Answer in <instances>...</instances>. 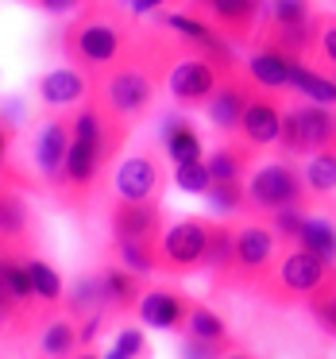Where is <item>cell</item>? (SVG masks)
Listing matches in <instances>:
<instances>
[{"label":"cell","mask_w":336,"mask_h":359,"mask_svg":"<svg viewBox=\"0 0 336 359\" xmlns=\"http://www.w3.org/2000/svg\"><path fill=\"white\" fill-rule=\"evenodd\" d=\"M8 147H12V128H8V120H0V163H4Z\"/></svg>","instance_id":"60d3db41"},{"label":"cell","mask_w":336,"mask_h":359,"mask_svg":"<svg viewBox=\"0 0 336 359\" xmlns=\"http://www.w3.org/2000/svg\"><path fill=\"white\" fill-rule=\"evenodd\" d=\"M109 355H112V359H140V355H151L147 336H143L140 328H120L116 340H112V348H109Z\"/></svg>","instance_id":"d590c367"},{"label":"cell","mask_w":336,"mask_h":359,"mask_svg":"<svg viewBox=\"0 0 336 359\" xmlns=\"http://www.w3.org/2000/svg\"><path fill=\"white\" fill-rule=\"evenodd\" d=\"M205 243H209V220L205 217H182L166 224L163 248H159V271L194 274L205 263Z\"/></svg>","instance_id":"9c48e42d"},{"label":"cell","mask_w":336,"mask_h":359,"mask_svg":"<svg viewBox=\"0 0 336 359\" xmlns=\"http://www.w3.org/2000/svg\"><path fill=\"white\" fill-rule=\"evenodd\" d=\"M32 278H35V294H39V305L47 309V317H55V309L62 305V297H66L62 274L55 271V263H47V259L32 255Z\"/></svg>","instance_id":"f1b7e54d"},{"label":"cell","mask_w":336,"mask_h":359,"mask_svg":"<svg viewBox=\"0 0 336 359\" xmlns=\"http://www.w3.org/2000/svg\"><path fill=\"white\" fill-rule=\"evenodd\" d=\"M294 62L297 58L282 55V50H267V47H251L248 55V74L267 89H290V78H294Z\"/></svg>","instance_id":"603a6c76"},{"label":"cell","mask_w":336,"mask_h":359,"mask_svg":"<svg viewBox=\"0 0 336 359\" xmlns=\"http://www.w3.org/2000/svg\"><path fill=\"white\" fill-rule=\"evenodd\" d=\"M236 232L240 228L228 224V220H209V243H205V271L213 274V286L224 290L228 282V266H232V255H236Z\"/></svg>","instance_id":"44dd1931"},{"label":"cell","mask_w":336,"mask_h":359,"mask_svg":"<svg viewBox=\"0 0 336 359\" xmlns=\"http://www.w3.org/2000/svg\"><path fill=\"white\" fill-rule=\"evenodd\" d=\"M255 151L259 147H251L248 140H236V135H228V143H220V147H213L209 151V174L213 178H243V174L251 170V163H255Z\"/></svg>","instance_id":"cb8c5ba5"},{"label":"cell","mask_w":336,"mask_h":359,"mask_svg":"<svg viewBox=\"0 0 336 359\" xmlns=\"http://www.w3.org/2000/svg\"><path fill=\"white\" fill-rule=\"evenodd\" d=\"M174 182H178V189H186V194H205V189H209V182H213L209 163H205V158H197V163L174 166Z\"/></svg>","instance_id":"e575fe53"},{"label":"cell","mask_w":336,"mask_h":359,"mask_svg":"<svg viewBox=\"0 0 336 359\" xmlns=\"http://www.w3.org/2000/svg\"><path fill=\"white\" fill-rule=\"evenodd\" d=\"M302 170H305V182H309L313 197H328L336 189V143H328V147L305 155Z\"/></svg>","instance_id":"484cf974"},{"label":"cell","mask_w":336,"mask_h":359,"mask_svg":"<svg viewBox=\"0 0 336 359\" xmlns=\"http://www.w3.org/2000/svg\"><path fill=\"white\" fill-rule=\"evenodd\" d=\"M297 243H302V248H309V251H317L321 259H328V263H336V224H332V220L305 217Z\"/></svg>","instance_id":"1f68e13d"},{"label":"cell","mask_w":336,"mask_h":359,"mask_svg":"<svg viewBox=\"0 0 336 359\" xmlns=\"http://www.w3.org/2000/svg\"><path fill=\"white\" fill-rule=\"evenodd\" d=\"M39 97L47 109H66V104H81L93 97V78L78 66H62V70H47L39 78Z\"/></svg>","instance_id":"ac0fdd59"},{"label":"cell","mask_w":336,"mask_h":359,"mask_svg":"<svg viewBox=\"0 0 336 359\" xmlns=\"http://www.w3.org/2000/svg\"><path fill=\"white\" fill-rule=\"evenodd\" d=\"M70 124H74V143H70V158H66V174L55 186V197H62L70 209H81V205H89L105 170L124 151L128 120L89 97L78 112H70Z\"/></svg>","instance_id":"7a4b0ae2"},{"label":"cell","mask_w":336,"mask_h":359,"mask_svg":"<svg viewBox=\"0 0 336 359\" xmlns=\"http://www.w3.org/2000/svg\"><path fill=\"white\" fill-rule=\"evenodd\" d=\"M4 328H8V313L0 309V336H4Z\"/></svg>","instance_id":"7bdbcfd3"},{"label":"cell","mask_w":336,"mask_h":359,"mask_svg":"<svg viewBox=\"0 0 336 359\" xmlns=\"http://www.w3.org/2000/svg\"><path fill=\"white\" fill-rule=\"evenodd\" d=\"M62 309L70 313L74 320L81 317H93V313H105L109 309V297H105V274H78V278L66 286V297H62Z\"/></svg>","instance_id":"7402d4cb"},{"label":"cell","mask_w":336,"mask_h":359,"mask_svg":"<svg viewBox=\"0 0 336 359\" xmlns=\"http://www.w3.org/2000/svg\"><path fill=\"white\" fill-rule=\"evenodd\" d=\"M255 86L259 81L248 74V66H240V70H232V74L220 78V86L213 89V97L205 101L209 124L217 128L220 135H240L243 112H248V101H251V93H255Z\"/></svg>","instance_id":"30bf717a"},{"label":"cell","mask_w":336,"mask_h":359,"mask_svg":"<svg viewBox=\"0 0 336 359\" xmlns=\"http://www.w3.org/2000/svg\"><path fill=\"white\" fill-rule=\"evenodd\" d=\"M189 309H194L189 294H182L174 286H155L140 302V320L147 328H163V332H186Z\"/></svg>","instance_id":"2e32d148"},{"label":"cell","mask_w":336,"mask_h":359,"mask_svg":"<svg viewBox=\"0 0 336 359\" xmlns=\"http://www.w3.org/2000/svg\"><path fill=\"white\" fill-rule=\"evenodd\" d=\"M290 89L305 97V101H321V104H336V81L328 74L313 70L309 62H294V78H290Z\"/></svg>","instance_id":"4316f807"},{"label":"cell","mask_w":336,"mask_h":359,"mask_svg":"<svg viewBox=\"0 0 336 359\" xmlns=\"http://www.w3.org/2000/svg\"><path fill=\"white\" fill-rule=\"evenodd\" d=\"M166 4H174V0H128V12H132V16H155Z\"/></svg>","instance_id":"ab89813d"},{"label":"cell","mask_w":336,"mask_h":359,"mask_svg":"<svg viewBox=\"0 0 336 359\" xmlns=\"http://www.w3.org/2000/svg\"><path fill=\"white\" fill-rule=\"evenodd\" d=\"M186 332H194V336H201L205 344H213V351H217V355H228V351H236V340L228 336L224 317H220L217 309H209V305H197V302H194V309H189V320H186Z\"/></svg>","instance_id":"d4e9b609"},{"label":"cell","mask_w":336,"mask_h":359,"mask_svg":"<svg viewBox=\"0 0 336 359\" xmlns=\"http://www.w3.org/2000/svg\"><path fill=\"white\" fill-rule=\"evenodd\" d=\"M317 58L325 66H332L336 70V20L332 16H321V27H317Z\"/></svg>","instance_id":"8d00e7d4"},{"label":"cell","mask_w":336,"mask_h":359,"mask_svg":"<svg viewBox=\"0 0 336 359\" xmlns=\"http://www.w3.org/2000/svg\"><path fill=\"white\" fill-rule=\"evenodd\" d=\"M186 8L197 12L201 20H209L224 39L251 43L259 20H263L267 0H197V4H186Z\"/></svg>","instance_id":"8fae6325"},{"label":"cell","mask_w":336,"mask_h":359,"mask_svg":"<svg viewBox=\"0 0 336 359\" xmlns=\"http://www.w3.org/2000/svg\"><path fill=\"white\" fill-rule=\"evenodd\" d=\"M313 20H317L313 0H267L263 8V24H274V27H302V24H313Z\"/></svg>","instance_id":"4dcf8cb0"},{"label":"cell","mask_w":336,"mask_h":359,"mask_svg":"<svg viewBox=\"0 0 336 359\" xmlns=\"http://www.w3.org/2000/svg\"><path fill=\"white\" fill-rule=\"evenodd\" d=\"M105 297H109V313H140V302L147 294L143 278L147 274L132 271V266L116 263V266H105Z\"/></svg>","instance_id":"d6986e66"},{"label":"cell","mask_w":336,"mask_h":359,"mask_svg":"<svg viewBox=\"0 0 336 359\" xmlns=\"http://www.w3.org/2000/svg\"><path fill=\"white\" fill-rule=\"evenodd\" d=\"M70 143H74V124H70V116H58V112H51V116L43 120L39 135H35V166H39L43 186H47L51 194H55V186L62 182V174H66Z\"/></svg>","instance_id":"4fadbf2b"},{"label":"cell","mask_w":336,"mask_h":359,"mask_svg":"<svg viewBox=\"0 0 336 359\" xmlns=\"http://www.w3.org/2000/svg\"><path fill=\"white\" fill-rule=\"evenodd\" d=\"M282 89H267L255 86L248 101V112H243V124H240V140H248L251 147H274L282 135V116H286V104H282Z\"/></svg>","instance_id":"5bb4252c"},{"label":"cell","mask_w":336,"mask_h":359,"mask_svg":"<svg viewBox=\"0 0 336 359\" xmlns=\"http://www.w3.org/2000/svg\"><path fill=\"white\" fill-rule=\"evenodd\" d=\"M336 143V112L332 104H321V101H297L286 109L282 116V135H278V147L282 155L290 158H305L313 151Z\"/></svg>","instance_id":"8992f818"},{"label":"cell","mask_w":336,"mask_h":359,"mask_svg":"<svg viewBox=\"0 0 336 359\" xmlns=\"http://www.w3.org/2000/svg\"><path fill=\"white\" fill-rule=\"evenodd\" d=\"M201 197L209 201V209L220 212V217H232V212L248 209V182L243 178H213Z\"/></svg>","instance_id":"83f0119b"},{"label":"cell","mask_w":336,"mask_h":359,"mask_svg":"<svg viewBox=\"0 0 336 359\" xmlns=\"http://www.w3.org/2000/svg\"><path fill=\"white\" fill-rule=\"evenodd\" d=\"M186 55L178 35H163V32H140L132 35L128 50L93 78V101H101L109 112L124 116L128 124L143 120L155 104V93L166 78L170 66Z\"/></svg>","instance_id":"6da1fadb"},{"label":"cell","mask_w":336,"mask_h":359,"mask_svg":"<svg viewBox=\"0 0 336 359\" xmlns=\"http://www.w3.org/2000/svg\"><path fill=\"white\" fill-rule=\"evenodd\" d=\"M332 274H336V263L321 259L317 251L302 248V243H290V251L274 263V271L259 282L255 294L263 297V302H274V305L309 302Z\"/></svg>","instance_id":"277c9868"},{"label":"cell","mask_w":336,"mask_h":359,"mask_svg":"<svg viewBox=\"0 0 336 359\" xmlns=\"http://www.w3.org/2000/svg\"><path fill=\"white\" fill-rule=\"evenodd\" d=\"M186 4H197V0H186Z\"/></svg>","instance_id":"ee69618b"},{"label":"cell","mask_w":336,"mask_h":359,"mask_svg":"<svg viewBox=\"0 0 336 359\" xmlns=\"http://www.w3.org/2000/svg\"><path fill=\"white\" fill-rule=\"evenodd\" d=\"M35 220L27 209L24 194L16 186H0V251H16V255H35Z\"/></svg>","instance_id":"9a60e30c"},{"label":"cell","mask_w":336,"mask_h":359,"mask_svg":"<svg viewBox=\"0 0 336 359\" xmlns=\"http://www.w3.org/2000/svg\"><path fill=\"white\" fill-rule=\"evenodd\" d=\"M39 348L47 355H74L81 348V332L70 317H51L43 320V336H39Z\"/></svg>","instance_id":"f546056e"},{"label":"cell","mask_w":336,"mask_h":359,"mask_svg":"<svg viewBox=\"0 0 336 359\" xmlns=\"http://www.w3.org/2000/svg\"><path fill=\"white\" fill-rule=\"evenodd\" d=\"M166 182V170L159 163L155 151H140V155H128L124 163L112 174V186H116V197H159Z\"/></svg>","instance_id":"e0dca14e"},{"label":"cell","mask_w":336,"mask_h":359,"mask_svg":"<svg viewBox=\"0 0 336 359\" xmlns=\"http://www.w3.org/2000/svg\"><path fill=\"white\" fill-rule=\"evenodd\" d=\"M220 78H224V70H220L217 62H209V58H201V55H182L178 62L170 66L166 86H170L174 104H182V109H201L213 97V89L220 86Z\"/></svg>","instance_id":"7c38bea8"},{"label":"cell","mask_w":336,"mask_h":359,"mask_svg":"<svg viewBox=\"0 0 336 359\" xmlns=\"http://www.w3.org/2000/svg\"><path fill=\"white\" fill-rule=\"evenodd\" d=\"M278 236L271 224H248L236 232V255L228 266V282L232 290H251L255 294L259 282L274 271V255H278Z\"/></svg>","instance_id":"52a82bcc"},{"label":"cell","mask_w":336,"mask_h":359,"mask_svg":"<svg viewBox=\"0 0 336 359\" xmlns=\"http://www.w3.org/2000/svg\"><path fill=\"white\" fill-rule=\"evenodd\" d=\"M309 209L313 205V189L305 182V170L286 158H274V163H263L255 174L248 178V209L255 212H274V209Z\"/></svg>","instance_id":"5b68a950"},{"label":"cell","mask_w":336,"mask_h":359,"mask_svg":"<svg viewBox=\"0 0 336 359\" xmlns=\"http://www.w3.org/2000/svg\"><path fill=\"white\" fill-rule=\"evenodd\" d=\"M109 228H112V240L120 243L163 248V232H166L163 205H159V197H116L109 209Z\"/></svg>","instance_id":"ba28073f"},{"label":"cell","mask_w":336,"mask_h":359,"mask_svg":"<svg viewBox=\"0 0 336 359\" xmlns=\"http://www.w3.org/2000/svg\"><path fill=\"white\" fill-rule=\"evenodd\" d=\"M182 351H186V355H197V359H213V355H217V351H213V344H205L201 336H194V332H186Z\"/></svg>","instance_id":"74e56055"},{"label":"cell","mask_w":336,"mask_h":359,"mask_svg":"<svg viewBox=\"0 0 336 359\" xmlns=\"http://www.w3.org/2000/svg\"><path fill=\"white\" fill-rule=\"evenodd\" d=\"M305 217H309L305 209L290 205V209H274V212H267V224L274 228V236H278L282 243H297V236H302Z\"/></svg>","instance_id":"836d02e7"},{"label":"cell","mask_w":336,"mask_h":359,"mask_svg":"<svg viewBox=\"0 0 336 359\" xmlns=\"http://www.w3.org/2000/svg\"><path fill=\"white\" fill-rule=\"evenodd\" d=\"M35 4H39V8L47 12V16H70V12H74V8H81L86 0H35Z\"/></svg>","instance_id":"f35d334b"},{"label":"cell","mask_w":336,"mask_h":359,"mask_svg":"<svg viewBox=\"0 0 336 359\" xmlns=\"http://www.w3.org/2000/svg\"><path fill=\"white\" fill-rule=\"evenodd\" d=\"M163 151L170 155L174 166L205 158V143H201V132L194 128V120L182 116V112H170L163 120Z\"/></svg>","instance_id":"ffe728a7"},{"label":"cell","mask_w":336,"mask_h":359,"mask_svg":"<svg viewBox=\"0 0 336 359\" xmlns=\"http://www.w3.org/2000/svg\"><path fill=\"white\" fill-rule=\"evenodd\" d=\"M132 43L124 16L112 8L109 0H86V8L78 12V20H70L62 32V50L78 70H86L89 78H97L101 70H109Z\"/></svg>","instance_id":"3957f363"},{"label":"cell","mask_w":336,"mask_h":359,"mask_svg":"<svg viewBox=\"0 0 336 359\" xmlns=\"http://www.w3.org/2000/svg\"><path fill=\"white\" fill-rule=\"evenodd\" d=\"M8 182H12V186H16V174H8V170H4V163H0V186H8Z\"/></svg>","instance_id":"b9f144b4"},{"label":"cell","mask_w":336,"mask_h":359,"mask_svg":"<svg viewBox=\"0 0 336 359\" xmlns=\"http://www.w3.org/2000/svg\"><path fill=\"white\" fill-rule=\"evenodd\" d=\"M305 305H309V313L321 320V328H325L328 336H336V274H332V278H328Z\"/></svg>","instance_id":"d6a6232c"}]
</instances>
